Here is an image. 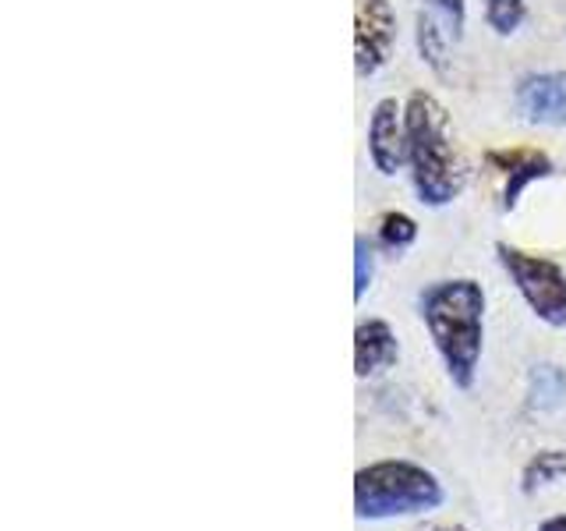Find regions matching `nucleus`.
I'll return each mask as SVG.
<instances>
[{
  "mask_svg": "<svg viewBox=\"0 0 566 531\" xmlns=\"http://www.w3.org/2000/svg\"><path fill=\"white\" fill-rule=\"evenodd\" d=\"M418 315L457 389H471L485 351V288L471 277L436 280L418 294Z\"/></svg>",
  "mask_w": 566,
  "mask_h": 531,
  "instance_id": "obj_1",
  "label": "nucleus"
},
{
  "mask_svg": "<svg viewBox=\"0 0 566 531\" xmlns=\"http://www.w3.org/2000/svg\"><path fill=\"white\" fill-rule=\"evenodd\" d=\"M403 124H407V174H411V188L418 195V202L429 209L457 202L471 170L453 138L450 111L429 88H415L403 100Z\"/></svg>",
  "mask_w": 566,
  "mask_h": 531,
  "instance_id": "obj_2",
  "label": "nucleus"
},
{
  "mask_svg": "<svg viewBox=\"0 0 566 531\" xmlns=\"http://www.w3.org/2000/svg\"><path fill=\"white\" fill-rule=\"evenodd\" d=\"M447 500L439 478L415 460H376L354 475V513L361 521L418 518Z\"/></svg>",
  "mask_w": 566,
  "mask_h": 531,
  "instance_id": "obj_3",
  "label": "nucleus"
},
{
  "mask_svg": "<svg viewBox=\"0 0 566 531\" xmlns=\"http://www.w3.org/2000/svg\"><path fill=\"white\" fill-rule=\"evenodd\" d=\"M495 259L503 273L524 298V305L535 312L545 326L566 330V270L548 256L524 252L517 244L495 241Z\"/></svg>",
  "mask_w": 566,
  "mask_h": 531,
  "instance_id": "obj_4",
  "label": "nucleus"
},
{
  "mask_svg": "<svg viewBox=\"0 0 566 531\" xmlns=\"http://www.w3.org/2000/svg\"><path fill=\"white\" fill-rule=\"evenodd\" d=\"M397 11L389 0H354V75H379L397 50Z\"/></svg>",
  "mask_w": 566,
  "mask_h": 531,
  "instance_id": "obj_5",
  "label": "nucleus"
},
{
  "mask_svg": "<svg viewBox=\"0 0 566 531\" xmlns=\"http://www.w3.org/2000/svg\"><path fill=\"white\" fill-rule=\"evenodd\" d=\"M485 164L489 170H495L503 177V188H500V209L513 212L521 202V195L535 185L545 181L553 174V156L538 146H506V149H485Z\"/></svg>",
  "mask_w": 566,
  "mask_h": 531,
  "instance_id": "obj_6",
  "label": "nucleus"
},
{
  "mask_svg": "<svg viewBox=\"0 0 566 531\" xmlns=\"http://www.w3.org/2000/svg\"><path fill=\"white\" fill-rule=\"evenodd\" d=\"M368 159L382 177H394L407 167V124L403 103L382 96L368 114Z\"/></svg>",
  "mask_w": 566,
  "mask_h": 531,
  "instance_id": "obj_7",
  "label": "nucleus"
},
{
  "mask_svg": "<svg viewBox=\"0 0 566 531\" xmlns=\"http://www.w3.org/2000/svg\"><path fill=\"white\" fill-rule=\"evenodd\" d=\"M517 114L542 128H566V71H527L513 88Z\"/></svg>",
  "mask_w": 566,
  "mask_h": 531,
  "instance_id": "obj_8",
  "label": "nucleus"
},
{
  "mask_svg": "<svg viewBox=\"0 0 566 531\" xmlns=\"http://www.w3.org/2000/svg\"><path fill=\"white\" fill-rule=\"evenodd\" d=\"M400 358V341L397 330L386 319H361L354 330V376L368 379L379 372L394 368Z\"/></svg>",
  "mask_w": 566,
  "mask_h": 531,
  "instance_id": "obj_9",
  "label": "nucleus"
},
{
  "mask_svg": "<svg viewBox=\"0 0 566 531\" xmlns=\"http://www.w3.org/2000/svg\"><path fill=\"white\" fill-rule=\"evenodd\" d=\"M566 400V372L559 365H535L527 376V404L535 412H556Z\"/></svg>",
  "mask_w": 566,
  "mask_h": 531,
  "instance_id": "obj_10",
  "label": "nucleus"
},
{
  "mask_svg": "<svg viewBox=\"0 0 566 531\" xmlns=\"http://www.w3.org/2000/svg\"><path fill=\"white\" fill-rule=\"evenodd\" d=\"M415 46H418V58L429 64L436 75H447V35H442L439 22L429 11H418L415 18Z\"/></svg>",
  "mask_w": 566,
  "mask_h": 531,
  "instance_id": "obj_11",
  "label": "nucleus"
},
{
  "mask_svg": "<svg viewBox=\"0 0 566 531\" xmlns=\"http://www.w3.org/2000/svg\"><path fill=\"white\" fill-rule=\"evenodd\" d=\"M563 478H566V450H538L521 471V489L531 496L545 486L563 482Z\"/></svg>",
  "mask_w": 566,
  "mask_h": 531,
  "instance_id": "obj_12",
  "label": "nucleus"
},
{
  "mask_svg": "<svg viewBox=\"0 0 566 531\" xmlns=\"http://www.w3.org/2000/svg\"><path fill=\"white\" fill-rule=\"evenodd\" d=\"M376 241L386 252H407L418 241V220L403 209H389L376 220Z\"/></svg>",
  "mask_w": 566,
  "mask_h": 531,
  "instance_id": "obj_13",
  "label": "nucleus"
},
{
  "mask_svg": "<svg viewBox=\"0 0 566 531\" xmlns=\"http://www.w3.org/2000/svg\"><path fill=\"white\" fill-rule=\"evenodd\" d=\"M527 18V0H485V25L495 35H513Z\"/></svg>",
  "mask_w": 566,
  "mask_h": 531,
  "instance_id": "obj_14",
  "label": "nucleus"
},
{
  "mask_svg": "<svg viewBox=\"0 0 566 531\" xmlns=\"http://www.w3.org/2000/svg\"><path fill=\"white\" fill-rule=\"evenodd\" d=\"M371 277H376V252L365 235H354V301H365Z\"/></svg>",
  "mask_w": 566,
  "mask_h": 531,
  "instance_id": "obj_15",
  "label": "nucleus"
},
{
  "mask_svg": "<svg viewBox=\"0 0 566 531\" xmlns=\"http://www.w3.org/2000/svg\"><path fill=\"white\" fill-rule=\"evenodd\" d=\"M432 8L442 14V22H447V32L453 40H460L468 25V0H432Z\"/></svg>",
  "mask_w": 566,
  "mask_h": 531,
  "instance_id": "obj_16",
  "label": "nucleus"
},
{
  "mask_svg": "<svg viewBox=\"0 0 566 531\" xmlns=\"http://www.w3.org/2000/svg\"><path fill=\"white\" fill-rule=\"evenodd\" d=\"M538 531H566V513H556V518H545L538 524Z\"/></svg>",
  "mask_w": 566,
  "mask_h": 531,
  "instance_id": "obj_17",
  "label": "nucleus"
},
{
  "mask_svg": "<svg viewBox=\"0 0 566 531\" xmlns=\"http://www.w3.org/2000/svg\"><path fill=\"white\" fill-rule=\"evenodd\" d=\"M424 531H468L464 524H450V521H436V524H429Z\"/></svg>",
  "mask_w": 566,
  "mask_h": 531,
  "instance_id": "obj_18",
  "label": "nucleus"
}]
</instances>
